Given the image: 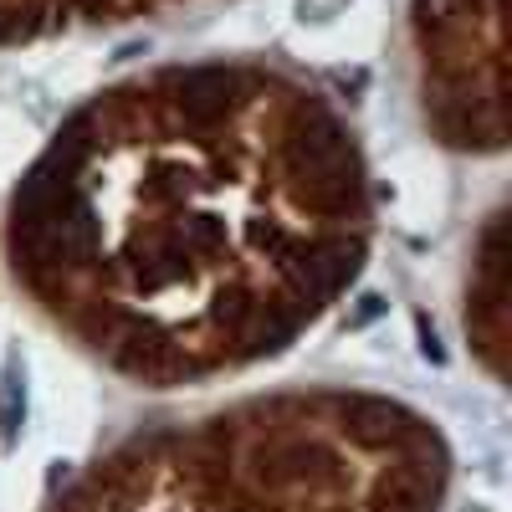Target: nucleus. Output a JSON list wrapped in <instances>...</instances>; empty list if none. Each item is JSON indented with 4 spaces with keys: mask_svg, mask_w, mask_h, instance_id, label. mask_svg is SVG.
Masks as SVG:
<instances>
[{
    "mask_svg": "<svg viewBox=\"0 0 512 512\" xmlns=\"http://www.w3.org/2000/svg\"><path fill=\"white\" fill-rule=\"evenodd\" d=\"M82 113L11 205L16 272L134 374L287 344L359 272L349 139L256 169L231 134L251 82L169 72Z\"/></svg>",
    "mask_w": 512,
    "mask_h": 512,
    "instance_id": "1",
    "label": "nucleus"
}]
</instances>
